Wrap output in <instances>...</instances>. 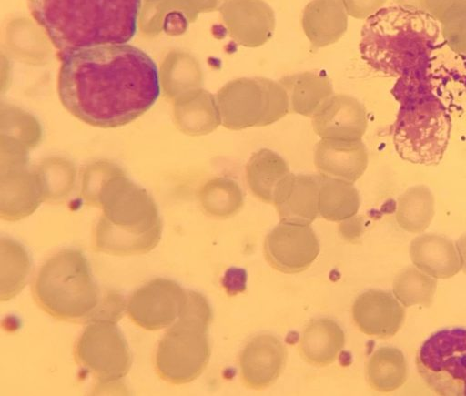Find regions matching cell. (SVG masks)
Instances as JSON below:
<instances>
[{
  "label": "cell",
  "instance_id": "cell-1",
  "mask_svg": "<svg viewBox=\"0 0 466 396\" xmlns=\"http://www.w3.org/2000/svg\"><path fill=\"white\" fill-rule=\"evenodd\" d=\"M57 90L63 106L76 118L93 127L114 128L149 110L161 86L154 60L126 43L61 56Z\"/></svg>",
  "mask_w": 466,
  "mask_h": 396
},
{
  "label": "cell",
  "instance_id": "cell-2",
  "mask_svg": "<svg viewBox=\"0 0 466 396\" xmlns=\"http://www.w3.org/2000/svg\"><path fill=\"white\" fill-rule=\"evenodd\" d=\"M35 21L60 56L76 49L126 44L137 29L141 0H27Z\"/></svg>",
  "mask_w": 466,
  "mask_h": 396
},
{
  "label": "cell",
  "instance_id": "cell-3",
  "mask_svg": "<svg viewBox=\"0 0 466 396\" xmlns=\"http://www.w3.org/2000/svg\"><path fill=\"white\" fill-rule=\"evenodd\" d=\"M441 36L439 21L410 5L382 7L369 15L360 44L363 57L381 69H396L408 57L432 46Z\"/></svg>",
  "mask_w": 466,
  "mask_h": 396
},
{
  "label": "cell",
  "instance_id": "cell-4",
  "mask_svg": "<svg viewBox=\"0 0 466 396\" xmlns=\"http://www.w3.org/2000/svg\"><path fill=\"white\" fill-rule=\"evenodd\" d=\"M37 303L49 315L67 321H92L105 300L86 256L63 250L40 269L34 285Z\"/></svg>",
  "mask_w": 466,
  "mask_h": 396
},
{
  "label": "cell",
  "instance_id": "cell-5",
  "mask_svg": "<svg viewBox=\"0 0 466 396\" xmlns=\"http://www.w3.org/2000/svg\"><path fill=\"white\" fill-rule=\"evenodd\" d=\"M211 320L208 300L199 292L187 291L182 312L157 350L156 368L163 380L184 384L202 373L210 357L208 330Z\"/></svg>",
  "mask_w": 466,
  "mask_h": 396
},
{
  "label": "cell",
  "instance_id": "cell-6",
  "mask_svg": "<svg viewBox=\"0 0 466 396\" xmlns=\"http://www.w3.org/2000/svg\"><path fill=\"white\" fill-rule=\"evenodd\" d=\"M221 124L232 130L272 124L289 111L283 86L265 77H240L217 93Z\"/></svg>",
  "mask_w": 466,
  "mask_h": 396
},
{
  "label": "cell",
  "instance_id": "cell-7",
  "mask_svg": "<svg viewBox=\"0 0 466 396\" xmlns=\"http://www.w3.org/2000/svg\"><path fill=\"white\" fill-rule=\"evenodd\" d=\"M416 365L435 393L466 396V327H446L431 333L417 351Z\"/></svg>",
  "mask_w": 466,
  "mask_h": 396
},
{
  "label": "cell",
  "instance_id": "cell-8",
  "mask_svg": "<svg viewBox=\"0 0 466 396\" xmlns=\"http://www.w3.org/2000/svg\"><path fill=\"white\" fill-rule=\"evenodd\" d=\"M76 358L102 384L122 380L131 367L127 342L116 321L96 320L88 323L76 342Z\"/></svg>",
  "mask_w": 466,
  "mask_h": 396
},
{
  "label": "cell",
  "instance_id": "cell-9",
  "mask_svg": "<svg viewBox=\"0 0 466 396\" xmlns=\"http://www.w3.org/2000/svg\"><path fill=\"white\" fill-rule=\"evenodd\" d=\"M186 291L172 279L157 278L137 289L130 297L127 310L139 327L157 330L172 324L183 310Z\"/></svg>",
  "mask_w": 466,
  "mask_h": 396
},
{
  "label": "cell",
  "instance_id": "cell-10",
  "mask_svg": "<svg viewBox=\"0 0 466 396\" xmlns=\"http://www.w3.org/2000/svg\"><path fill=\"white\" fill-rule=\"evenodd\" d=\"M264 250L274 269L298 273L307 269L316 259L319 244L309 225L280 222L267 235Z\"/></svg>",
  "mask_w": 466,
  "mask_h": 396
},
{
  "label": "cell",
  "instance_id": "cell-11",
  "mask_svg": "<svg viewBox=\"0 0 466 396\" xmlns=\"http://www.w3.org/2000/svg\"><path fill=\"white\" fill-rule=\"evenodd\" d=\"M219 10L229 36L240 46H260L274 33V11L262 0H225Z\"/></svg>",
  "mask_w": 466,
  "mask_h": 396
},
{
  "label": "cell",
  "instance_id": "cell-12",
  "mask_svg": "<svg viewBox=\"0 0 466 396\" xmlns=\"http://www.w3.org/2000/svg\"><path fill=\"white\" fill-rule=\"evenodd\" d=\"M355 324L363 333L381 339L394 336L405 320V309L394 294L369 289L352 306Z\"/></svg>",
  "mask_w": 466,
  "mask_h": 396
},
{
  "label": "cell",
  "instance_id": "cell-13",
  "mask_svg": "<svg viewBox=\"0 0 466 396\" xmlns=\"http://www.w3.org/2000/svg\"><path fill=\"white\" fill-rule=\"evenodd\" d=\"M286 359V349L277 337L271 334L253 337L239 356L244 384L255 390L270 386L280 375Z\"/></svg>",
  "mask_w": 466,
  "mask_h": 396
},
{
  "label": "cell",
  "instance_id": "cell-14",
  "mask_svg": "<svg viewBox=\"0 0 466 396\" xmlns=\"http://www.w3.org/2000/svg\"><path fill=\"white\" fill-rule=\"evenodd\" d=\"M319 175L289 173L276 188L273 203L281 222L309 225L319 214Z\"/></svg>",
  "mask_w": 466,
  "mask_h": 396
},
{
  "label": "cell",
  "instance_id": "cell-15",
  "mask_svg": "<svg viewBox=\"0 0 466 396\" xmlns=\"http://www.w3.org/2000/svg\"><path fill=\"white\" fill-rule=\"evenodd\" d=\"M313 128L321 138L361 139L367 128L364 107L348 95H333L312 117Z\"/></svg>",
  "mask_w": 466,
  "mask_h": 396
},
{
  "label": "cell",
  "instance_id": "cell-16",
  "mask_svg": "<svg viewBox=\"0 0 466 396\" xmlns=\"http://www.w3.org/2000/svg\"><path fill=\"white\" fill-rule=\"evenodd\" d=\"M314 162L322 175L353 183L368 166V152L361 139L321 138Z\"/></svg>",
  "mask_w": 466,
  "mask_h": 396
},
{
  "label": "cell",
  "instance_id": "cell-17",
  "mask_svg": "<svg viewBox=\"0 0 466 396\" xmlns=\"http://www.w3.org/2000/svg\"><path fill=\"white\" fill-rule=\"evenodd\" d=\"M410 257L415 267L435 279H449L461 269L456 244L436 233H423L414 238L410 246Z\"/></svg>",
  "mask_w": 466,
  "mask_h": 396
},
{
  "label": "cell",
  "instance_id": "cell-18",
  "mask_svg": "<svg viewBox=\"0 0 466 396\" xmlns=\"http://www.w3.org/2000/svg\"><path fill=\"white\" fill-rule=\"evenodd\" d=\"M348 15L342 0H312L303 10L302 28L313 46L324 47L347 31Z\"/></svg>",
  "mask_w": 466,
  "mask_h": 396
},
{
  "label": "cell",
  "instance_id": "cell-19",
  "mask_svg": "<svg viewBox=\"0 0 466 396\" xmlns=\"http://www.w3.org/2000/svg\"><path fill=\"white\" fill-rule=\"evenodd\" d=\"M285 88L289 110L312 117L334 95L329 79L314 72L297 73L279 81Z\"/></svg>",
  "mask_w": 466,
  "mask_h": 396
},
{
  "label": "cell",
  "instance_id": "cell-20",
  "mask_svg": "<svg viewBox=\"0 0 466 396\" xmlns=\"http://www.w3.org/2000/svg\"><path fill=\"white\" fill-rule=\"evenodd\" d=\"M345 343L341 327L333 320L319 318L305 329L299 350L303 359L314 366H327L338 357Z\"/></svg>",
  "mask_w": 466,
  "mask_h": 396
},
{
  "label": "cell",
  "instance_id": "cell-21",
  "mask_svg": "<svg viewBox=\"0 0 466 396\" xmlns=\"http://www.w3.org/2000/svg\"><path fill=\"white\" fill-rule=\"evenodd\" d=\"M289 173L287 162L268 148L253 153L246 165V178L250 190L268 203H273L277 187Z\"/></svg>",
  "mask_w": 466,
  "mask_h": 396
},
{
  "label": "cell",
  "instance_id": "cell-22",
  "mask_svg": "<svg viewBox=\"0 0 466 396\" xmlns=\"http://www.w3.org/2000/svg\"><path fill=\"white\" fill-rule=\"evenodd\" d=\"M360 205V195L353 183L319 175V211L330 221L353 217Z\"/></svg>",
  "mask_w": 466,
  "mask_h": 396
},
{
  "label": "cell",
  "instance_id": "cell-23",
  "mask_svg": "<svg viewBox=\"0 0 466 396\" xmlns=\"http://www.w3.org/2000/svg\"><path fill=\"white\" fill-rule=\"evenodd\" d=\"M434 214L435 198L425 185L412 186L398 198L396 221L407 232H423L431 223Z\"/></svg>",
  "mask_w": 466,
  "mask_h": 396
},
{
  "label": "cell",
  "instance_id": "cell-24",
  "mask_svg": "<svg viewBox=\"0 0 466 396\" xmlns=\"http://www.w3.org/2000/svg\"><path fill=\"white\" fill-rule=\"evenodd\" d=\"M407 361L401 350L380 347L370 358L366 375L370 386L380 392H390L406 381Z\"/></svg>",
  "mask_w": 466,
  "mask_h": 396
},
{
  "label": "cell",
  "instance_id": "cell-25",
  "mask_svg": "<svg viewBox=\"0 0 466 396\" xmlns=\"http://www.w3.org/2000/svg\"><path fill=\"white\" fill-rule=\"evenodd\" d=\"M437 281L417 267L408 266L393 280V294L405 307L432 304Z\"/></svg>",
  "mask_w": 466,
  "mask_h": 396
},
{
  "label": "cell",
  "instance_id": "cell-26",
  "mask_svg": "<svg viewBox=\"0 0 466 396\" xmlns=\"http://www.w3.org/2000/svg\"><path fill=\"white\" fill-rule=\"evenodd\" d=\"M33 263L19 246L3 248L1 259V300H9L25 286Z\"/></svg>",
  "mask_w": 466,
  "mask_h": 396
},
{
  "label": "cell",
  "instance_id": "cell-27",
  "mask_svg": "<svg viewBox=\"0 0 466 396\" xmlns=\"http://www.w3.org/2000/svg\"><path fill=\"white\" fill-rule=\"evenodd\" d=\"M202 203L207 212L224 218L236 214L243 206L244 197L238 184L228 178H218L204 189Z\"/></svg>",
  "mask_w": 466,
  "mask_h": 396
},
{
  "label": "cell",
  "instance_id": "cell-28",
  "mask_svg": "<svg viewBox=\"0 0 466 396\" xmlns=\"http://www.w3.org/2000/svg\"><path fill=\"white\" fill-rule=\"evenodd\" d=\"M455 244L459 252L461 269L466 274V233L461 235Z\"/></svg>",
  "mask_w": 466,
  "mask_h": 396
}]
</instances>
